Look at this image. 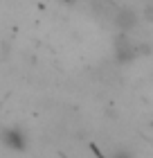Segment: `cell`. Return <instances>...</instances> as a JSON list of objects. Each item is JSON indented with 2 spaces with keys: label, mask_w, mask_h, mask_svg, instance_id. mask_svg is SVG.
Listing matches in <instances>:
<instances>
[{
  "label": "cell",
  "mask_w": 153,
  "mask_h": 158,
  "mask_svg": "<svg viewBox=\"0 0 153 158\" xmlns=\"http://www.w3.org/2000/svg\"><path fill=\"white\" fill-rule=\"evenodd\" d=\"M113 50H115V59H117V63H131V61H135L140 54L149 52V48L135 43L133 39L128 36V32H119L117 36H115Z\"/></svg>",
  "instance_id": "cell-1"
},
{
  "label": "cell",
  "mask_w": 153,
  "mask_h": 158,
  "mask_svg": "<svg viewBox=\"0 0 153 158\" xmlns=\"http://www.w3.org/2000/svg\"><path fill=\"white\" fill-rule=\"evenodd\" d=\"M0 142H2L5 147L14 149V152H23L27 147V135H25L23 129L9 127V129H2V131H0Z\"/></svg>",
  "instance_id": "cell-2"
},
{
  "label": "cell",
  "mask_w": 153,
  "mask_h": 158,
  "mask_svg": "<svg viewBox=\"0 0 153 158\" xmlns=\"http://www.w3.org/2000/svg\"><path fill=\"white\" fill-rule=\"evenodd\" d=\"M111 20L119 32H133L137 25V14L133 9H128V7H117Z\"/></svg>",
  "instance_id": "cell-3"
},
{
  "label": "cell",
  "mask_w": 153,
  "mask_h": 158,
  "mask_svg": "<svg viewBox=\"0 0 153 158\" xmlns=\"http://www.w3.org/2000/svg\"><path fill=\"white\" fill-rule=\"evenodd\" d=\"M144 16L149 20H153V0H147V2H144Z\"/></svg>",
  "instance_id": "cell-4"
}]
</instances>
